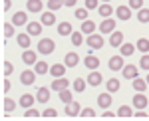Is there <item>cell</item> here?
I'll use <instances>...</instances> for the list:
<instances>
[{
    "instance_id": "6da1fadb",
    "label": "cell",
    "mask_w": 149,
    "mask_h": 121,
    "mask_svg": "<svg viewBox=\"0 0 149 121\" xmlns=\"http://www.w3.org/2000/svg\"><path fill=\"white\" fill-rule=\"evenodd\" d=\"M54 50H56V44H54V40H50V38H42V40L38 42V52H40V54L50 56Z\"/></svg>"
},
{
    "instance_id": "7a4b0ae2",
    "label": "cell",
    "mask_w": 149,
    "mask_h": 121,
    "mask_svg": "<svg viewBox=\"0 0 149 121\" xmlns=\"http://www.w3.org/2000/svg\"><path fill=\"white\" fill-rule=\"evenodd\" d=\"M70 86V81L66 79V76H62V77H56L52 83H50V89H54V91H62V89H66Z\"/></svg>"
},
{
    "instance_id": "3957f363",
    "label": "cell",
    "mask_w": 149,
    "mask_h": 121,
    "mask_svg": "<svg viewBox=\"0 0 149 121\" xmlns=\"http://www.w3.org/2000/svg\"><path fill=\"white\" fill-rule=\"evenodd\" d=\"M88 46H90L92 50H100V48L103 46V38H102V36H97L95 32L90 34V36H88Z\"/></svg>"
},
{
    "instance_id": "277c9868",
    "label": "cell",
    "mask_w": 149,
    "mask_h": 121,
    "mask_svg": "<svg viewBox=\"0 0 149 121\" xmlns=\"http://www.w3.org/2000/svg\"><path fill=\"white\" fill-rule=\"evenodd\" d=\"M20 81H22L24 86H32L36 81V72H32V70H24L22 74H20Z\"/></svg>"
},
{
    "instance_id": "5b68a950",
    "label": "cell",
    "mask_w": 149,
    "mask_h": 121,
    "mask_svg": "<svg viewBox=\"0 0 149 121\" xmlns=\"http://www.w3.org/2000/svg\"><path fill=\"white\" fill-rule=\"evenodd\" d=\"M80 103L78 101H70V103H66V115L68 117H78L80 115Z\"/></svg>"
},
{
    "instance_id": "8992f818",
    "label": "cell",
    "mask_w": 149,
    "mask_h": 121,
    "mask_svg": "<svg viewBox=\"0 0 149 121\" xmlns=\"http://www.w3.org/2000/svg\"><path fill=\"white\" fill-rule=\"evenodd\" d=\"M100 30H102V34L115 32V20H111V16H109V18H105V20L100 24Z\"/></svg>"
},
{
    "instance_id": "52a82bcc",
    "label": "cell",
    "mask_w": 149,
    "mask_h": 121,
    "mask_svg": "<svg viewBox=\"0 0 149 121\" xmlns=\"http://www.w3.org/2000/svg\"><path fill=\"white\" fill-rule=\"evenodd\" d=\"M121 74H123V77H125V79H135V77H137V74H139V67L129 64V66H123Z\"/></svg>"
},
{
    "instance_id": "ba28073f",
    "label": "cell",
    "mask_w": 149,
    "mask_h": 121,
    "mask_svg": "<svg viewBox=\"0 0 149 121\" xmlns=\"http://www.w3.org/2000/svg\"><path fill=\"white\" fill-rule=\"evenodd\" d=\"M109 70H111V72L123 70V56H113V58H109Z\"/></svg>"
},
{
    "instance_id": "9c48e42d",
    "label": "cell",
    "mask_w": 149,
    "mask_h": 121,
    "mask_svg": "<svg viewBox=\"0 0 149 121\" xmlns=\"http://www.w3.org/2000/svg\"><path fill=\"white\" fill-rule=\"evenodd\" d=\"M133 105L137 109H145L147 107V97H145V91H137V95L133 97Z\"/></svg>"
},
{
    "instance_id": "30bf717a",
    "label": "cell",
    "mask_w": 149,
    "mask_h": 121,
    "mask_svg": "<svg viewBox=\"0 0 149 121\" xmlns=\"http://www.w3.org/2000/svg\"><path fill=\"white\" fill-rule=\"evenodd\" d=\"M111 101H113V99H111V93H109V91H107V93H100V95H97V105H100V107H103V109H107V107L111 105Z\"/></svg>"
},
{
    "instance_id": "8fae6325",
    "label": "cell",
    "mask_w": 149,
    "mask_h": 121,
    "mask_svg": "<svg viewBox=\"0 0 149 121\" xmlns=\"http://www.w3.org/2000/svg\"><path fill=\"white\" fill-rule=\"evenodd\" d=\"M64 64L68 67H76L78 64H80V56L76 54V52H68L66 54V60H64Z\"/></svg>"
},
{
    "instance_id": "7c38bea8",
    "label": "cell",
    "mask_w": 149,
    "mask_h": 121,
    "mask_svg": "<svg viewBox=\"0 0 149 121\" xmlns=\"http://www.w3.org/2000/svg\"><path fill=\"white\" fill-rule=\"evenodd\" d=\"M109 44H111V48H119V46L123 44V32H111V36H109Z\"/></svg>"
},
{
    "instance_id": "4fadbf2b",
    "label": "cell",
    "mask_w": 149,
    "mask_h": 121,
    "mask_svg": "<svg viewBox=\"0 0 149 121\" xmlns=\"http://www.w3.org/2000/svg\"><path fill=\"white\" fill-rule=\"evenodd\" d=\"M66 64H54V66H50V74L54 77H62V76H66Z\"/></svg>"
},
{
    "instance_id": "5bb4252c",
    "label": "cell",
    "mask_w": 149,
    "mask_h": 121,
    "mask_svg": "<svg viewBox=\"0 0 149 121\" xmlns=\"http://www.w3.org/2000/svg\"><path fill=\"white\" fill-rule=\"evenodd\" d=\"M34 101H38V99H36L32 93H24L22 97H20V101H18V103L22 105L24 109H28V107H32V105H34Z\"/></svg>"
},
{
    "instance_id": "9a60e30c",
    "label": "cell",
    "mask_w": 149,
    "mask_h": 121,
    "mask_svg": "<svg viewBox=\"0 0 149 121\" xmlns=\"http://www.w3.org/2000/svg\"><path fill=\"white\" fill-rule=\"evenodd\" d=\"M117 18H119V20H129V18H131V6H119V8H117Z\"/></svg>"
},
{
    "instance_id": "2e32d148",
    "label": "cell",
    "mask_w": 149,
    "mask_h": 121,
    "mask_svg": "<svg viewBox=\"0 0 149 121\" xmlns=\"http://www.w3.org/2000/svg\"><path fill=\"white\" fill-rule=\"evenodd\" d=\"M22 62L26 64V66H34L36 62H38V60H36V52H32V50H26V52L22 54Z\"/></svg>"
},
{
    "instance_id": "e0dca14e",
    "label": "cell",
    "mask_w": 149,
    "mask_h": 121,
    "mask_svg": "<svg viewBox=\"0 0 149 121\" xmlns=\"http://www.w3.org/2000/svg\"><path fill=\"white\" fill-rule=\"evenodd\" d=\"M26 28H28V34L30 36H40V32H42V22H28Z\"/></svg>"
},
{
    "instance_id": "ac0fdd59",
    "label": "cell",
    "mask_w": 149,
    "mask_h": 121,
    "mask_svg": "<svg viewBox=\"0 0 149 121\" xmlns=\"http://www.w3.org/2000/svg\"><path fill=\"white\" fill-rule=\"evenodd\" d=\"M16 42H18L20 48L28 50V48H30V42H32V40H30V34H18V36H16Z\"/></svg>"
},
{
    "instance_id": "d6986e66",
    "label": "cell",
    "mask_w": 149,
    "mask_h": 121,
    "mask_svg": "<svg viewBox=\"0 0 149 121\" xmlns=\"http://www.w3.org/2000/svg\"><path fill=\"white\" fill-rule=\"evenodd\" d=\"M26 8H28V12H42L44 4H42V0H28Z\"/></svg>"
},
{
    "instance_id": "ffe728a7",
    "label": "cell",
    "mask_w": 149,
    "mask_h": 121,
    "mask_svg": "<svg viewBox=\"0 0 149 121\" xmlns=\"http://www.w3.org/2000/svg\"><path fill=\"white\" fill-rule=\"evenodd\" d=\"M26 20H28L26 12H16V14L12 16V20H10V22L14 24V26H24V24H26Z\"/></svg>"
},
{
    "instance_id": "44dd1931",
    "label": "cell",
    "mask_w": 149,
    "mask_h": 121,
    "mask_svg": "<svg viewBox=\"0 0 149 121\" xmlns=\"http://www.w3.org/2000/svg\"><path fill=\"white\" fill-rule=\"evenodd\" d=\"M102 74H100V72H95V70H93L92 74H90V76H88V83H90V86H93V88H97V86H100V83H102Z\"/></svg>"
},
{
    "instance_id": "7402d4cb",
    "label": "cell",
    "mask_w": 149,
    "mask_h": 121,
    "mask_svg": "<svg viewBox=\"0 0 149 121\" xmlns=\"http://www.w3.org/2000/svg\"><path fill=\"white\" fill-rule=\"evenodd\" d=\"M42 24L44 26H52V24L56 22V16H54V10H48V12H42Z\"/></svg>"
},
{
    "instance_id": "603a6c76",
    "label": "cell",
    "mask_w": 149,
    "mask_h": 121,
    "mask_svg": "<svg viewBox=\"0 0 149 121\" xmlns=\"http://www.w3.org/2000/svg\"><path fill=\"white\" fill-rule=\"evenodd\" d=\"M36 99L40 101V103H48V99H50V89L48 88H40L36 91Z\"/></svg>"
},
{
    "instance_id": "cb8c5ba5",
    "label": "cell",
    "mask_w": 149,
    "mask_h": 121,
    "mask_svg": "<svg viewBox=\"0 0 149 121\" xmlns=\"http://www.w3.org/2000/svg\"><path fill=\"white\" fill-rule=\"evenodd\" d=\"M84 64H86V67H90V70H95V67H100V60L95 58V56H86V60H84Z\"/></svg>"
},
{
    "instance_id": "d4e9b609",
    "label": "cell",
    "mask_w": 149,
    "mask_h": 121,
    "mask_svg": "<svg viewBox=\"0 0 149 121\" xmlns=\"http://www.w3.org/2000/svg\"><path fill=\"white\" fill-rule=\"evenodd\" d=\"M97 12H100V16H103V18H109V16H111V12H113V8H111V4H109V2H105V4H102V6L97 8Z\"/></svg>"
},
{
    "instance_id": "484cf974",
    "label": "cell",
    "mask_w": 149,
    "mask_h": 121,
    "mask_svg": "<svg viewBox=\"0 0 149 121\" xmlns=\"http://www.w3.org/2000/svg\"><path fill=\"white\" fill-rule=\"evenodd\" d=\"M133 88H135V91H145V89L149 88V83H147V79L135 77V79H133Z\"/></svg>"
},
{
    "instance_id": "4316f807",
    "label": "cell",
    "mask_w": 149,
    "mask_h": 121,
    "mask_svg": "<svg viewBox=\"0 0 149 121\" xmlns=\"http://www.w3.org/2000/svg\"><path fill=\"white\" fill-rule=\"evenodd\" d=\"M93 32H95V22L84 20V24H81V34H93Z\"/></svg>"
},
{
    "instance_id": "83f0119b",
    "label": "cell",
    "mask_w": 149,
    "mask_h": 121,
    "mask_svg": "<svg viewBox=\"0 0 149 121\" xmlns=\"http://www.w3.org/2000/svg\"><path fill=\"white\" fill-rule=\"evenodd\" d=\"M58 32L62 34V36H72V32H74V30H72V24L70 22H62L60 26H58Z\"/></svg>"
},
{
    "instance_id": "f1b7e54d",
    "label": "cell",
    "mask_w": 149,
    "mask_h": 121,
    "mask_svg": "<svg viewBox=\"0 0 149 121\" xmlns=\"http://www.w3.org/2000/svg\"><path fill=\"white\" fill-rule=\"evenodd\" d=\"M117 117H123V119H127V117H133L131 107H129V105H121V107L117 109Z\"/></svg>"
},
{
    "instance_id": "f546056e",
    "label": "cell",
    "mask_w": 149,
    "mask_h": 121,
    "mask_svg": "<svg viewBox=\"0 0 149 121\" xmlns=\"http://www.w3.org/2000/svg\"><path fill=\"white\" fill-rule=\"evenodd\" d=\"M137 20H139L141 24H147V22H149V8H139Z\"/></svg>"
},
{
    "instance_id": "4dcf8cb0",
    "label": "cell",
    "mask_w": 149,
    "mask_h": 121,
    "mask_svg": "<svg viewBox=\"0 0 149 121\" xmlns=\"http://www.w3.org/2000/svg\"><path fill=\"white\" fill-rule=\"evenodd\" d=\"M34 72H36V74H48L50 67H48L46 62H36V64H34Z\"/></svg>"
},
{
    "instance_id": "1f68e13d",
    "label": "cell",
    "mask_w": 149,
    "mask_h": 121,
    "mask_svg": "<svg viewBox=\"0 0 149 121\" xmlns=\"http://www.w3.org/2000/svg\"><path fill=\"white\" fill-rule=\"evenodd\" d=\"M119 50H121V56H131L133 52H135V46L133 44H121Z\"/></svg>"
},
{
    "instance_id": "d6a6232c",
    "label": "cell",
    "mask_w": 149,
    "mask_h": 121,
    "mask_svg": "<svg viewBox=\"0 0 149 121\" xmlns=\"http://www.w3.org/2000/svg\"><path fill=\"white\" fill-rule=\"evenodd\" d=\"M135 48H137L139 52H149V40H145V38H141V40H137V44H135Z\"/></svg>"
},
{
    "instance_id": "836d02e7",
    "label": "cell",
    "mask_w": 149,
    "mask_h": 121,
    "mask_svg": "<svg viewBox=\"0 0 149 121\" xmlns=\"http://www.w3.org/2000/svg\"><path fill=\"white\" fill-rule=\"evenodd\" d=\"M64 4V0H48V10H60Z\"/></svg>"
},
{
    "instance_id": "e575fe53",
    "label": "cell",
    "mask_w": 149,
    "mask_h": 121,
    "mask_svg": "<svg viewBox=\"0 0 149 121\" xmlns=\"http://www.w3.org/2000/svg\"><path fill=\"white\" fill-rule=\"evenodd\" d=\"M105 86H107V91H109V93H115V91L119 89V79H109Z\"/></svg>"
},
{
    "instance_id": "d590c367",
    "label": "cell",
    "mask_w": 149,
    "mask_h": 121,
    "mask_svg": "<svg viewBox=\"0 0 149 121\" xmlns=\"http://www.w3.org/2000/svg\"><path fill=\"white\" fill-rule=\"evenodd\" d=\"M60 93V99H62V103H70L72 101V93H70V89H62V91H58Z\"/></svg>"
},
{
    "instance_id": "8d00e7d4",
    "label": "cell",
    "mask_w": 149,
    "mask_h": 121,
    "mask_svg": "<svg viewBox=\"0 0 149 121\" xmlns=\"http://www.w3.org/2000/svg\"><path fill=\"white\" fill-rule=\"evenodd\" d=\"M74 89H76L78 93H84V89H86V81H84L81 77H78V79L74 81Z\"/></svg>"
},
{
    "instance_id": "74e56055",
    "label": "cell",
    "mask_w": 149,
    "mask_h": 121,
    "mask_svg": "<svg viewBox=\"0 0 149 121\" xmlns=\"http://www.w3.org/2000/svg\"><path fill=\"white\" fill-rule=\"evenodd\" d=\"M14 107H16V101H14V99H10V97L4 99V111H6V113H10Z\"/></svg>"
},
{
    "instance_id": "f35d334b",
    "label": "cell",
    "mask_w": 149,
    "mask_h": 121,
    "mask_svg": "<svg viewBox=\"0 0 149 121\" xmlns=\"http://www.w3.org/2000/svg\"><path fill=\"white\" fill-rule=\"evenodd\" d=\"M80 117H84V119H90V117H95V111L92 109V107H86V109L80 111Z\"/></svg>"
},
{
    "instance_id": "ab89813d",
    "label": "cell",
    "mask_w": 149,
    "mask_h": 121,
    "mask_svg": "<svg viewBox=\"0 0 149 121\" xmlns=\"http://www.w3.org/2000/svg\"><path fill=\"white\" fill-rule=\"evenodd\" d=\"M24 117H26V119H36V117H40V113H38L34 107H28L26 113H24Z\"/></svg>"
},
{
    "instance_id": "60d3db41",
    "label": "cell",
    "mask_w": 149,
    "mask_h": 121,
    "mask_svg": "<svg viewBox=\"0 0 149 121\" xmlns=\"http://www.w3.org/2000/svg\"><path fill=\"white\" fill-rule=\"evenodd\" d=\"M81 42H84L81 34L80 32H72V44H74V46H81Z\"/></svg>"
},
{
    "instance_id": "b9f144b4",
    "label": "cell",
    "mask_w": 149,
    "mask_h": 121,
    "mask_svg": "<svg viewBox=\"0 0 149 121\" xmlns=\"http://www.w3.org/2000/svg\"><path fill=\"white\" fill-rule=\"evenodd\" d=\"M4 36H6V38L14 36V24H12V22H6V24H4Z\"/></svg>"
},
{
    "instance_id": "7bdbcfd3",
    "label": "cell",
    "mask_w": 149,
    "mask_h": 121,
    "mask_svg": "<svg viewBox=\"0 0 149 121\" xmlns=\"http://www.w3.org/2000/svg\"><path fill=\"white\" fill-rule=\"evenodd\" d=\"M139 67H143V70H147V72H149V54L141 56V60H139Z\"/></svg>"
},
{
    "instance_id": "ee69618b",
    "label": "cell",
    "mask_w": 149,
    "mask_h": 121,
    "mask_svg": "<svg viewBox=\"0 0 149 121\" xmlns=\"http://www.w3.org/2000/svg\"><path fill=\"white\" fill-rule=\"evenodd\" d=\"M76 18L78 20H88V8H78L76 10Z\"/></svg>"
},
{
    "instance_id": "f6af8a7d",
    "label": "cell",
    "mask_w": 149,
    "mask_h": 121,
    "mask_svg": "<svg viewBox=\"0 0 149 121\" xmlns=\"http://www.w3.org/2000/svg\"><path fill=\"white\" fill-rule=\"evenodd\" d=\"M42 117H46V119H54V117H58V111L50 107V109H46L44 113H42Z\"/></svg>"
},
{
    "instance_id": "bcb514c9",
    "label": "cell",
    "mask_w": 149,
    "mask_h": 121,
    "mask_svg": "<svg viewBox=\"0 0 149 121\" xmlns=\"http://www.w3.org/2000/svg\"><path fill=\"white\" fill-rule=\"evenodd\" d=\"M129 6L135 8V10H139V8L143 6V0H129Z\"/></svg>"
},
{
    "instance_id": "7dc6e473",
    "label": "cell",
    "mask_w": 149,
    "mask_h": 121,
    "mask_svg": "<svg viewBox=\"0 0 149 121\" xmlns=\"http://www.w3.org/2000/svg\"><path fill=\"white\" fill-rule=\"evenodd\" d=\"M12 72H14V67H12V64H10V62H4V74H6V76H10Z\"/></svg>"
},
{
    "instance_id": "c3c4849f",
    "label": "cell",
    "mask_w": 149,
    "mask_h": 121,
    "mask_svg": "<svg viewBox=\"0 0 149 121\" xmlns=\"http://www.w3.org/2000/svg\"><path fill=\"white\" fill-rule=\"evenodd\" d=\"M95 6H97V0H86V8L88 10H93Z\"/></svg>"
},
{
    "instance_id": "681fc988",
    "label": "cell",
    "mask_w": 149,
    "mask_h": 121,
    "mask_svg": "<svg viewBox=\"0 0 149 121\" xmlns=\"http://www.w3.org/2000/svg\"><path fill=\"white\" fill-rule=\"evenodd\" d=\"M133 117H137V119H147V113H145V109H139Z\"/></svg>"
},
{
    "instance_id": "f907efd6",
    "label": "cell",
    "mask_w": 149,
    "mask_h": 121,
    "mask_svg": "<svg viewBox=\"0 0 149 121\" xmlns=\"http://www.w3.org/2000/svg\"><path fill=\"white\" fill-rule=\"evenodd\" d=\"M103 119H111V117H117V115H113L111 111H103V115H102Z\"/></svg>"
},
{
    "instance_id": "816d5d0a",
    "label": "cell",
    "mask_w": 149,
    "mask_h": 121,
    "mask_svg": "<svg viewBox=\"0 0 149 121\" xmlns=\"http://www.w3.org/2000/svg\"><path fill=\"white\" fill-rule=\"evenodd\" d=\"M12 6V0H4V10H10Z\"/></svg>"
},
{
    "instance_id": "f5cc1de1",
    "label": "cell",
    "mask_w": 149,
    "mask_h": 121,
    "mask_svg": "<svg viewBox=\"0 0 149 121\" xmlns=\"http://www.w3.org/2000/svg\"><path fill=\"white\" fill-rule=\"evenodd\" d=\"M76 2H78V0H64L66 6H76Z\"/></svg>"
},
{
    "instance_id": "db71d44e",
    "label": "cell",
    "mask_w": 149,
    "mask_h": 121,
    "mask_svg": "<svg viewBox=\"0 0 149 121\" xmlns=\"http://www.w3.org/2000/svg\"><path fill=\"white\" fill-rule=\"evenodd\" d=\"M10 81H8V79H4V91H10Z\"/></svg>"
},
{
    "instance_id": "11a10c76",
    "label": "cell",
    "mask_w": 149,
    "mask_h": 121,
    "mask_svg": "<svg viewBox=\"0 0 149 121\" xmlns=\"http://www.w3.org/2000/svg\"><path fill=\"white\" fill-rule=\"evenodd\" d=\"M102 2H111V0H102Z\"/></svg>"
},
{
    "instance_id": "9f6ffc18",
    "label": "cell",
    "mask_w": 149,
    "mask_h": 121,
    "mask_svg": "<svg viewBox=\"0 0 149 121\" xmlns=\"http://www.w3.org/2000/svg\"><path fill=\"white\" fill-rule=\"evenodd\" d=\"M145 79H147V83H149V76H147V77H145Z\"/></svg>"
}]
</instances>
